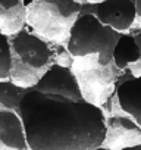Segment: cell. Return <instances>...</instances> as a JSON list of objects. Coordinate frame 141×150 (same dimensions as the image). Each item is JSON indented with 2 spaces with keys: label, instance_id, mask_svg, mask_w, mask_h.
<instances>
[{
  "label": "cell",
  "instance_id": "1",
  "mask_svg": "<svg viewBox=\"0 0 141 150\" xmlns=\"http://www.w3.org/2000/svg\"><path fill=\"white\" fill-rule=\"evenodd\" d=\"M30 150H96L106 141L104 110L84 99L72 100L32 88L21 102Z\"/></svg>",
  "mask_w": 141,
  "mask_h": 150
},
{
  "label": "cell",
  "instance_id": "2",
  "mask_svg": "<svg viewBox=\"0 0 141 150\" xmlns=\"http://www.w3.org/2000/svg\"><path fill=\"white\" fill-rule=\"evenodd\" d=\"M119 37L121 33L102 24L94 12L82 9L70 31L66 49L75 59L94 57L100 66L107 68L113 63V52Z\"/></svg>",
  "mask_w": 141,
  "mask_h": 150
},
{
  "label": "cell",
  "instance_id": "3",
  "mask_svg": "<svg viewBox=\"0 0 141 150\" xmlns=\"http://www.w3.org/2000/svg\"><path fill=\"white\" fill-rule=\"evenodd\" d=\"M81 13L82 5L77 0H34L28 6V24L37 34L51 41L68 43Z\"/></svg>",
  "mask_w": 141,
  "mask_h": 150
},
{
  "label": "cell",
  "instance_id": "4",
  "mask_svg": "<svg viewBox=\"0 0 141 150\" xmlns=\"http://www.w3.org/2000/svg\"><path fill=\"white\" fill-rule=\"evenodd\" d=\"M13 52V63H19L24 71L11 74V81L22 87H34L38 83L35 72H40L51 59L50 46L37 34L27 31L25 28L15 34L11 40Z\"/></svg>",
  "mask_w": 141,
  "mask_h": 150
},
{
  "label": "cell",
  "instance_id": "5",
  "mask_svg": "<svg viewBox=\"0 0 141 150\" xmlns=\"http://www.w3.org/2000/svg\"><path fill=\"white\" fill-rule=\"evenodd\" d=\"M34 88L46 94L63 96L72 100L85 99L81 83L74 74V71L60 63H54L49 69H46L38 83L34 86Z\"/></svg>",
  "mask_w": 141,
  "mask_h": 150
},
{
  "label": "cell",
  "instance_id": "6",
  "mask_svg": "<svg viewBox=\"0 0 141 150\" xmlns=\"http://www.w3.org/2000/svg\"><path fill=\"white\" fill-rule=\"evenodd\" d=\"M94 15L102 24L122 34L138 19L137 0H103L94 5Z\"/></svg>",
  "mask_w": 141,
  "mask_h": 150
},
{
  "label": "cell",
  "instance_id": "7",
  "mask_svg": "<svg viewBox=\"0 0 141 150\" xmlns=\"http://www.w3.org/2000/svg\"><path fill=\"white\" fill-rule=\"evenodd\" d=\"M0 143L2 150H30L27 131L16 110L0 109Z\"/></svg>",
  "mask_w": 141,
  "mask_h": 150
},
{
  "label": "cell",
  "instance_id": "8",
  "mask_svg": "<svg viewBox=\"0 0 141 150\" xmlns=\"http://www.w3.org/2000/svg\"><path fill=\"white\" fill-rule=\"evenodd\" d=\"M121 109L141 127V75H131L115 87Z\"/></svg>",
  "mask_w": 141,
  "mask_h": 150
},
{
  "label": "cell",
  "instance_id": "9",
  "mask_svg": "<svg viewBox=\"0 0 141 150\" xmlns=\"http://www.w3.org/2000/svg\"><path fill=\"white\" fill-rule=\"evenodd\" d=\"M28 22V8L24 0H0V30L2 34H18Z\"/></svg>",
  "mask_w": 141,
  "mask_h": 150
},
{
  "label": "cell",
  "instance_id": "10",
  "mask_svg": "<svg viewBox=\"0 0 141 150\" xmlns=\"http://www.w3.org/2000/svg\"><path fill=\"white\" fill-rule=\"evenodd\" d=\"M135 138H141V127L134 119H129L126 116L107 118V134L104 141L107 149H110L115 144H121L126 140Z\"/></svg>",
  "mask_w": 141,
  "mask_h": 150
},
{
  "label": "cell",
  "instance_id": "11",
  "mask_svg": "<svg viewBox=\"0 0 141 150\" xmlns=\"http://www.w3.org/2000/svg\"><path fill=\"white\" fill-rule=\"evenodd\" d=\"M141 60V49L134 34H121L115 52H113V63L121 71L128 68L132 63H138Z\"/></svg>",
  "mask_w": 141,
  "mask_h": 150
},
{
  "label": "cell",
  "instance_id": "12",
  "mask_svg": "<svg viewBox=\"0 0 141 150\" xmlns=\"http://www.w3.org/2000/svg\"><path fill=\"white\" fill-rule=\"evenodd\" d=\"M34 87H22L12 81L3 80L0 81V109L8 110H16L21 106V102L25 99V96L32 90Z\"/></svg>",
  "mask_w": 141,
  "mask_h": 150
},
{
  "label": "cell",
  "instance_id": "13",
  "mask_svg": "<svg viewBox=\"0 0 141 150\" xmlns=\"http://www.w3.org/2000/svg\"><path fill=\"white\" fill-rule=\"evenodd\" d=\"M12 66H13L12 43L9 40V35L2 34V47H0V78H2V81L11 77Z\"/></svg>",
  "mask_w": 141,
  "mask_h": 150
},
{
  "label": "cell",
  "instance_id": "14",
  "mask_svg": "<svg viewBox=\"0 0 141 150\" xmlns=\"http://www.w3.org/2000/svg\"><path fill=\"white\" fill-rule=\"evenodd\" d=\"M116 150H141V143H137V144H132V146H126V147H121V149H116Z\"/></svg>",
  "mask_w": 141,
  "mask_h": 150
},
{
  "label": "cell",
  "instance_id": "15",
  "mask_svg": "<svg viewBox=\"0 0 141 150\" xmlns=\"http://www.w3.org/2000/svg\"><path fill=\"white\" fill-rule=\"evenodd\" d=\"M137 9H138V19L141 22V0H137Z\"/></svg>",
  "mask_w": 141,
  "mask_h": 150
},
{
  "label": "cell",
  "instance_id": "16",
  "mask_svg": "<svg viewBox=\"0 0 141 150\" xmlns=\"http://www.w3.org/2000/svg\"><path fill=\"white\" fill-rule=\"evenodd\" d=\"M90 3H93V5H97V3H102L103 0H88Z\"/></svg>",
  "mask_w": 141,
  "mask_h": 150
},
{
  "label": "cell",
  "instance_id": "17",
  "mask_svg": "<svg viewBox=\"0 0 141 150\" xmlns=\"http://www.w3.org/2000/svg\"><path fill=\"white\" fill-rule=\"evenodd\" d=\"M96 150H110V149H107V147H103V146H102V147H97Z\"/></svg>",
  "mask_w": 141,
  "mask_h": 150
},
{
  "label": "cell",
  "instance_id": "18",
  "mask_svg": "<svg viewBox=\"0 0 141 150\" xmlns=\"http://www.w3.org/2000/svg\"><path fill=\"white\" fill-rule=\"evenodd\" d=\"M135 69H141V60H140V62H138V66H137V68H135Z\"/></svg>",
  "mask_w": 141,
  "mask_h": 150
},
{
  "label": "cell",
  "instance_id": "19",
  "mask_svg": "<svg viewBox=\"0 0 141 150\" xmlns=\"http://www.w3.org/2000/svg\"><path fill=\"white\" fill-rule=\"evenodd\" d=\"M78 150H85V149H78Z\"/></svg>",
  "mask_w": 141,
  "mask_h": 150
}]
</instances>
